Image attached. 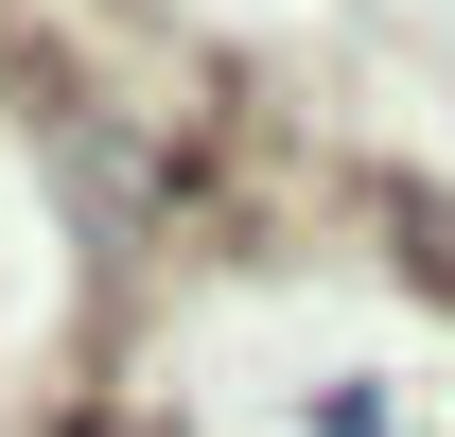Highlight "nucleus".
<instances>
[]
</instances>
